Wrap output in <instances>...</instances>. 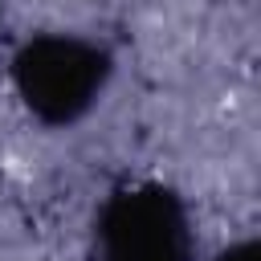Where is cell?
Masks as SVG:
<instances>
[{
    "mask_svg": "<svg viewBox=\"0 0 261 261\" xmlns=\"http://www.w3.org/2000/svg\"><path fill=\"white\" fill-rule=\"evenodd\" d=\"M20 86L45 118H73L102 86V57L73 41H41L20 57Z\"/></svg>",
    "mask_w": 261,
    "mask_h": 261,
    "instance_id": "6da1fadb",
    "label": "cell"
},
{
    "mask_svg": "<svg viewBox=\"0 0 261 261\" xmlns=\"http://www.w3.org/2000/svg\"><path fill=\"white\" fill-rule=\"evenodd\" d=\"M184 220L159 192L126 196L106 216V261H184Z\"/></svg>",
    "mask_w": 261,
    "mask_h": 261,
    "instance_id": "7a4b0ae2",
    "label": "cell"
},
{
    "mask_svg": "<svg viewBox=\"0 0 261 261\" xmlns=\"http://www.w3.org/2000/svg\"><path fill=\"white\" fill-rule=\"evenodd\" d=\"M224 261H257V249H253V245H237Z\"/></svg>",
    "mask_w": 261,
    "mask_h": 261,
    "instance_id": "3957f363",
    "label": "cell"
}]
</instances>
